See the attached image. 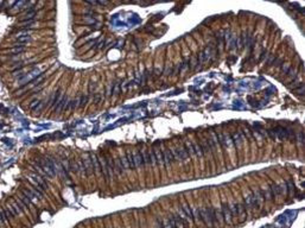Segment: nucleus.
<instances>
[{"mask_svg": "<svg viewBox=\"0 0 305 228\" xmlns=\"http://www.w3.org/2000/svg\"><path fill=\"white\" fill-rule=\"evenodd\" d=\"M80 171H83L87 176H89L93 172V164H91L90 154H86L82 158V162H80Z\"/></svg>", "mask_w": 305, "mask_h": 228, "instance_id": "1", "label": "nucleus"}, {"mask_svg": "<svg viewBox=\"0 0 305 228\" xmlns=\"http://www.w3.org/2000/svg\"><path fill=\"white\" fill-rule=\"evenodd\" d=\"M173 152V156L176 159H179V161H185L189 158V154L186 152V150L184 149V146H177L175 150H172Z\"/></svg>", "mask_w": 305, "mask_h": 228, "instance_id": "2", "label": "nucleus"}, {"mask_svg": "<svg viewBox=\"0 0 305 228\" xmlns=\"http://www.w3.org/2000/svg\"><path fill=\"white\" fill-rule=\"evenodd\" d=\"M243 204H245L246 208H255V207H259V206H260V202L256 200V197H255L254 194H250V195H248V196L246 197V200H245V203H243Z\"/></svg>", "mask_w": 305, "mask_h": 228, "instance_id": "3", "label": "nucleus"}, {"mask_svg": "<svg viewBox=\"0 0 305 228\" xmlns=\"http://www.w3.org/2000/svg\"><path fill=\"white\" fill-rule=\"evenodd\" d=\"M221 214H222V219H224V221H226V222H230L231 219H233L231 210H230V206L227 204V203H223V204H222Z\"/></svg>", "mask_w": 305, "mask_h": 228, "instance_id": "4", "label": "nucleus"}, {"mask_svg": "<svg viewBox=\"0 0 305 228\" xmlns=\"http://www.w3.org/2000/svg\"><path fill=\"white\" fill-rule=\"evenodd\" d=\"M175 156H173V152L172 150H165L164 151V164L165 165H170L175 162Z\"/></svg>", "mask_w": 305, "mask_h": 228, "instance_id": "5", "label": "nucleus"}, {"mask_svg": "<svg viewBox=\"0 0 305 228\" xmlns=\"http://www.w3.org/2000/svg\"><path fill=\"white\" fill-rule=\"evenodd\" d=\"M180 210L183 212V214L186 216V219H188V220H195V219H194V210L191 209V207H190V206H188V204L182 206Z\"/></svg>", "mask_w": 305, "mask_h": 228, "instance_id": "6", "label": "nucleus"}, {"mask_svg": "<svg viewBox=\"0 0 305 228\" xmlns=\"http://www.w3.org/2000/svg\"><path fill=\"white\" fill-rule=\"evenodd\" d=\"M145 157V162L146 164H151V165H156L157 162H156V157H154V153H153V150L152 151H147L144 153Z\"/></svg>", "mask_w": 305, "mask_h": 228, "instance_id": "7", "label": "nucleus"}, {"mask_svg": "<svg viewBox=\"0 0 305 228\" xmlns=\"http://www.w3.org/2000/svg\"><path fill=\"white\" fill-rule=\"evenodd\" d=\"M90 159H91V164H93V171L94 172H100V162H99V157L94 153H90Z\"/></svg>", "mask_w": 305, "mask_h": 228, "instance_id": "8", "label": "nucleus"}, {"mask_svg": "<svg viewBox=\"0 0 305 228\" xmlns=\"http://www.w3.org/2000/svg\"><path fill=\"white\" fill-rule=\"evenodd\" d=\"M134 162H135V166H144L145 164H146V162H145V157H144V153L143 152H137V153L134 154Z\"/></svg>", "mask_w": 305, "mask_h": 228, "instance_id": "9", "label": "nucleus"}, {"mask_svg": "<svg viewBox=\"0 0 305 228\" xmlns=\"http://www.w3.org/2000/svg\"><path fill=\"white\" fill-rule=\"evenodd\" d=\"M153 153L156 157L157 164H164V151L161 149H156L153 150Z\"/></svg>", "mask_w": 305, "mask_h": 228, "instance_id": "10", "label": "nucleus"}, {"mask_svg": "<svg viewBox=\"0 0 305 228\" xmlns=\"http://www.w3.org/2000/svg\"><path fill=\"white\" fill-rule=\"evenodd\" d=\"M126 158H127V163H128V168L129 169H135V162H134V154L132 152H128L126 154Z\"/></svg>", "mask_w": 305, "mask_h": 228, "instance_id": "11", "label": "nucleus"}, {"mask_svg": "<svg viewBox=\"0 0 305 228\" xmlns=\"http://www.w3.org/2000/svg\"><path fill=\"white\" fill-rule=\"evenodd\" d=\"M230 137H231V140H233V144H235V145H238V144L240 145L243 142V137L241 133H234Z\"/></svg>", "mask_w": 305, "mask_h": 228, "instance_id": "12", "label": "nucleus"}, {"mask_svg": "<svg viewBox=\"0 0 305 228\" xmlns=\"http://www.w3.org/2000/svg\"><path fill=\"white\" fill-rule=\"evenodd\" d=\"M18 42H19L20 44L29 43V42H30V37H29V36H23V37H19V38H18Z\"/></svg>", "mask_w": 305, "mask_h": 228, "instance_id": "13", "label": "nucleus"}, {"mask_svg": "<svg viewBox=\"0 0 305 228\" xmlns=\"http://www.w3.org/2000/svg\"><path fill=\"white\" fill-rule=\"evenodd\" d=\"M25 49H24V47H16L14 49H12L11 51V54H19V52H23Z\"/></svg>", "mask_w": 305, "mask_h": 228, "instance_id": "14", "label": "nucleus"}, {"mask_svg": "<svg viewBox=\"0 0 305 228\" xmlns=\"http://www.w3.org/2000/svg\"><path fill=\"white\" fill-rule=\"evenodd\" d=\"M87 101H88V98H87L86 95H83V96H82V100H81V103H80V105H81V106H84V105L87 103Z\"/></svg>", "mask_w": 305, "mask_h": 228, "instance_id": "15", "label": "nucleus"}, {"mask_svg": "<svg viewBox=\"0 0 305 228\" xmlns=\"http://www.w3.org/2000/svg\"><path fill=\"white\" fill-rule=\"evenodd\" d=\"M37 103H39V101H38V100H35V101H33V102L31 103V106H30V108H31V109H33V108H35V106H36V105H37Z\"/></svg>", "mask_w": 305, "mask_h": 228, "instance_id": "16", "label": "nucleus"}, {"mask_svg": "<svg viewBox=\"0 0 305 228\" xmlns=\"http://www.w3.org/2000/svg\"><path fill=\"white\" fill-rule=\"evenodd\" d=\"M158 228H164V226H163V222H161L160 220H158Z\"/></svg>", "mask_w": 305, "mask_h": 228, "instance_id": "17", "label": "nucleus"}]
</instances>
